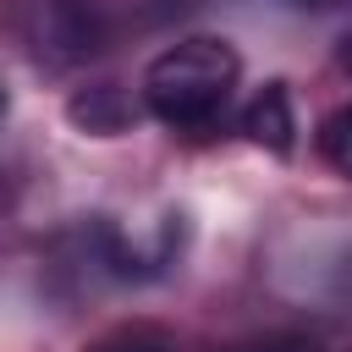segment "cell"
<instances>
[{
    "mask_svg": "<svg viewBox=\"0 0 352 352\" xmlns=\"http://www.w3.org/2000/svg\"><path fill=\"white\" fill-rule=\"evenodd\" d=\"M236 72H242V60H236V50L226 38H209V33L176 38L170 50H160L148 60V72H143V104L165 126L198 132V126H209L226 110V99L236 88Z\"/></svg>",
    "mask_w": 352,
    "mask_h": 352,
    "instance_id": "cell-1",
    "label": "cell"
},
{
    "mask_svg": "<svg viewBox=\"0 0 352 352\" xmlns=\"http://www.w3.org/2000/svg\"><path fill=\"white\" fill-rule=\"evenodd\" d=\"M16 28H22L28 50L50 66H72L99 50V16L88 0H22Z\"/></svg>",
    "mask_w": 352,
    "mask_h": 352,
    "instance_id": "cell-2",
    "label": "cell"
},
{
    "mask_svg": "<svg viewBox=\"0 0 352 352\" xmlns=\"http://www.w3.org/2000/svg\"><path fill=\"white\" fill-rule=\"evenodd\" d=\"M242 132H248L258 148H270V154H292V143H297V116H292L286 82H264V88L253 94V104L242 110Z\"/></svg>",
    "mask_w": 352,
    "mask_h": 352,
    "instance_id": "cell-3",
    "label": "cell"
},
{
    "mask_svg": "<svg viewBox=\"0 0 352 352\" xmlns=\"http://www.w3.org/2000/svg\"><path fill=\"white\" fill-rule=\"evenodd\" d=\"M66 121L88 138H121L132 126V99L116 82H94V88H77L66 99Z\"/></svg>",
    "mask_w": 352,
    "mask_h": 352,
    "instance_id": "cell-4",
    "label": "cell"
},
{
    "mask_svg": "<svg viewBox=\"0 0 352 352\" xmlns=\"http://www.w3.org/2000/svg\"><path fill=\"white\" fill-rule=\"evenodd\" d=\"M88 352H176V341H170V330L165 324H148V319H132V324H116V330H104Z\"/></svg>",
    "mask_w": 352,
    "mask_h": 352,
    "instance_id": "cell-5",
    "label": "cell"
},
{
    "mask_svg": "<svg viewBox=\"0 0 352 352\" xmlns=\"http://www.w3.org/2000/svg\"><path fill=\"white\" fill-rule=\"evenodd\" d=\"M319 154H324L341 176H352V104H341V110H330V116L319 121Z\"/></svg>",
    "mask_w": 352,
    "mask_h": 352,
    "instance_id": "cell-6",
    "label": "cell"
},
{
    "mask_svg": "<svg viewBox=\"0 0 352 352\" xmlns=\"http://www.w3.org/2000/svg\"><path fill=\"white\" fill-rule=\"evenodd\" d=\"M336 60H341V72L352 77V33H341V44H336Z\"/></svg>",
    "mask_w": 352,
    "mask_h": 352,
    "instance_id": "cell-7",
    "label": "cell"
},
{
    "mask_svg": "<svg viewBox=\"0 0 352 352\" xmlns=\"http://www.w3.org/2000/svg\"><path fill=\"white\" fill-rule=\"evenodd\" d=\"M0 116H6V88H0Z\"/></svg>",
    "mask_w": 352,
    "mask_h": 352,
    "instance_id": "cell-8",
    "label": "cell"
},
{
    "mask_svg": "<svg viewBox=\"0 0 352 352\" xmlns=\"http://www.w3.org/2000/svg\"><path fill=\"white\" fill-rule=\"evenodd\" d=\"M302 6H314V0H302Z\"/></svg>",
    "mask_w": 352,
    "mask_h": 352,
    "instance_id": "cell-9",
    "label": "cell"
}]
</instances>
